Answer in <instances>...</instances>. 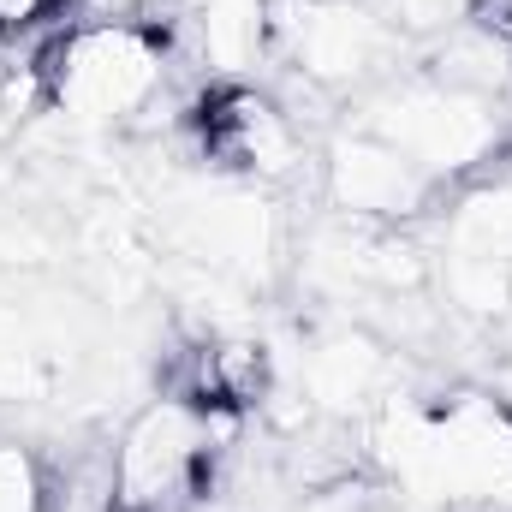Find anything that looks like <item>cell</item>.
<instances>
[{"label": "cell", "instance_id": "ba28073f", "mask_svg": "<svg viewBox=\"0 0 512 512\" xmlns=\"http://www.w3.org/2000/svg\"><path fill=\"white\" fill-rule=\"evenodd\" d=\"M203 149H209V161L245 173L251 185H280L304 161V131L274 96L221 90L203 108Z\"/></svg>", "mask_w": 512, "mask_h": 512}, {"label": "cell", "instance_id": "5bb4252c", "mask_svg": "<svg viewBox=\"0 0 512 512\" xmlns=\"http://www.w3.org/2000/svg\"><path fill=\"white\" fill-rule=\"evenodd\" d=\"M36 364H42L36 334L24 328V316H18V310H6V304H0V399L30 393V387H36Z\"/></svg>", "mask_w": 512, "mask_h": 512}, {"label": "cell", "instance_id": "277c9868", "mask_svg": "<svg viewBox=\"0 0 512 512\" xmlns=\"http://www.w3.org/2000/svg\"><path fill=\"white\" fill-rule=\"evenodd\" d=\"M233 435V405H197L185 393L149 399L114 441L108 512H191L203 501L215 441Z\"/></svg>", "mask_w": 512, "mask_h": 512}, {"label": "cell", "instance_id": "6da1fadb", "mask_svg": "<svg viewBox=\"0 0 512 512\" xmlns=\"http://www.w3.org/2000/svg\"><path fill=\"white\" fill-rule=\"evenodd\" d=\"M370 429L376 459L417 507L512 512V411L495 393H453L441 405L387 393Z\"/></svg>", "mask_w": 512, "mask_h": 512}, {"label": "cell", "instance_id": "8fae6325", "mask_svg": "<svg viewBox=\"0 0 512 512\" xmlns=\"http://www.w3.org/2000/svg\"><path fill=\"white\" fill-rule=\"evenodd\" d=\"M435 280H441L447 310H459V316H471V322H501L512 310V268L495 262V256L441 251Z\"/></svg>", "mask_w": 512, "mask_h": 512}, {"label": "cell", "instance_id": "8992f818", "mask_svg": "<svg viewBox=\"0 0 512 512\" xmlns=\"http://www.w3.org/2000/svg\"><path fill=\"white\" fill-rule=\"evenodd\" d=\"M322 191L346 221L364 227H405L435 203V179L417 173L393 143H382L376 131L352 126L334 131V143L322 149Z\"/></svg>", "mask_w": 512, "mask_h": 512}, {"label": "cell", "instance_id": "5b68a950", "mask_svg": "<svg viewBox=\"0 0 512 512\" xmlns=\"http://www.w3.org/2000/svg\"><path fill=\"white\" fill-rule=\"evenodd\" d=\"M268 36L286 66L316 90L387 84L405 36L370 0H268Z\"/></svg>", "mask_w": 512, "mask_h": 512}, {"label": "cell", "instance_id": "7c38bea8", "mask_svg": "<svg viewBox=\"0 0 512 512\" xmlns=\"http://www.w3.org/2000/svg\"><path fill=\"white\" fill-rule=\"evenodd\" d=\"M447 251H471V256H495L512 268V179H489L471 185L447 221Z\"/></svg>", "mask_w": 512, "mask_h": 512}, {"label": "cell", "instance_id": "52a82bcc", "mask_svg": "<svg viewBox=\"0 0 512 512\" xmlns=\"http://www.w3.org/2000/svg\"><path fill=\"white\" fill-rule=\"evenodd\" d=\"M173 239L221 280H262L280 256V221L256 185L191 191L173 203Z\"/></svg>", "mask_w": 512, "mask_h": 512}, {"label": "cell", "instance_id": "7a4b0ae2", "mask_svg": "<svg viewBox=\"0 0 512 512\" xmlns=\"http://www.w3.org/2000/svg\"><path fill=\"white\" fill-rule=\"evenodd\" d=\"M173 78V42L167 24H72L42 48V90L48 114L66 131H114L131 126L161 102Z\"/></svg>", "mask_w": 512, "mask_h": 512}, {"label": "cell", "instance_id": "9a60e30c", "mask_svg": "<svg viewBox=\"0 0 512 512\" xmlns=\"http://www.w3.org/2000/svg\"><path fill=\"white\" fill-rule=\"evenodd\" d=\"M54 12H60V0H0V42H24V36H36Z\"/></svg>", "mask_w": 512, "mask_h": 512}, {"label": "cell", "instance_id": "e0dca14e", "mask_svg": "<svg viewBox=\"0 0 512 512\" xmlns=\"http://www.w3.org/2000/svg\"><path fill=\"white\" fill-rule=\"evenodd\" d=\"M495 399L512 411V358H507V364H495Z\"/></svg>", "mask_w": 512, "mask_h": 512}, {"label": "cell", "instance_id": "4fadbf2b", "mask_svg": "<svg viewBox=\"0 0 512 512\" xmlns=\"http://www.w3.org/2000/svg\"><path fill=\"white\" fill-rule=\"evenodd\" d=\"M0 512H48L42 459L24 441H0Z\"/></svg>", "mask_w": 512, "mask_h": 512}, {"label": "cell", "instance_id": "3957f363", "mask_svg": "<svg viewBox=\"0 0 512 512\" xmlns=\"http://www.w3.org/2000/svg\"><path fill=\"white\" fill-rule=\"evenodd\" d=\"M364 131L393 143L435 185H465L507 149L512 114L495 96L447 90L435 78H387L364 96Z\"/></svg>", "mask_w": 512, "mask_h": 512}, {"label": "cell", "instance_id": "9c48e42d", "mask_svg": "<svg viewBox=\"0 0 512 512\" xmlns=\"http://www.w3.org/2000/svg\"><path fill=\"white\" fill-rule=\"evenodd\" d=\"M393 387V352L370 334H328L310 346L304 358V405L352 423V417H376Z\"/></svg>", "mask_w": 512, "mask_h": 512}, {"label": "cell", "instance_id": "30bf717a", "mask_svg": "<svg viewBox=\"0 0 512 512\" xmlns=\"http://www.w3.org/2000/svg\"><path fill=\"white\" fill-rule=\"evenodd\" d=\"M423 78H435V84H447V90H471V96H507L512 84V48L501 30H489V24H477V18H459V24H447L441 30V42L429 48V66H423Z\"/></svg>", "mask_w": 512, "mask_h": 512}, {"label": "cell", "instance_id": "2e32d148", "mask_svg": "<svg viewBox=\"0 0 512 512\" xmlns=\"http://www.w3.org/2000/svg\"><path fill=\"white\" fill-rule=\"evenodd\" d=\"M471 18L489 24V30H501L507 48H512V0H471Z\"/></svg>", "mask_w": 512, "mask_h": 512}]
</instances>
